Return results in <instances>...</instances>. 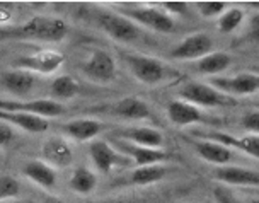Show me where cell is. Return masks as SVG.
Masks as SVG:
<instances>
[{"label":"cell","mask_w":259,"mask_h":203,"mask_svg":"<svg viewBox=\"0 0 259 203\" xmlns=\"http://www.w3.org/2000/svg\"><path fill=\"white\" fill-rule=\"evenodd\" d=\"M68 33L67 22L58 17L36 16L21 26H0V41L4 39H34L58 43Z\"/></svg>","instance_id":"obj_1"},{"label":"cell","mask_w":259,"mask_h":203,"mask_svg":"<svg viewBox=\"0 0 259 203\" xmlns=\"http://www.w3.org/2000/svg\"><path fill=\"white\" fill-rule=\"evenodd\" d=\"M183 101H188L193 106L200 108H227V106L235 104V101L230 96L224 94L219 89H215L210 84L203 82H188L179 91Z\"/></svg>","instance_id":"obj_2"},{"label":"cell","mask_w":259,"mask_h":203,"mask_svg":"<svg viewBox=\"0 0 259 203\" xmlns=\"http://www.w3.org/2000/svg\"><path fill=\"white\" fill-rule=\"evenodd\" d=\"M124 62H126L128 70L133 73V77H137L143 84L155 86L167 79L169 67L164 62H160L159 58L126 53L124 55Z\"/></svg>","instance_id":"obj_3"},{"label":"cell","mask_w":259,"mask_h":203,"mask_svg":"<svg viewBox=\"0 0 259 203\" xmlns=\"http://www.w3.org/2000/svg\"><path fill=\"white\" fill-rule=\"evenodd\" d=\"M123 12V16L132 19L135 24H143L160 33H170L176 24L172 16H169L167 12L149 6H124Z\"/></svg>","instance_id":"obj_4"},{"label":"cell","mask_w":259,"mask_h":203,"mask_svg":"<svg viewBox=\"0 0 259 203\" xmlns=\"http://www.w3.org/2000/svg\"><path fill=\"white\" fill-rule=\"evenodd\" d=\"M82 73L92 82L106 84V82L114 80V77H116V62L109 52L96 48L82 63Z\"/></svg>","instance_id":"obj_5"},{"label":"cell","mask_w":259,"mask_h":203,"mask_svg":"<svg viewBox=\"0 0 259 203\" xmlns=\"http://www.w3.org/2000/svg\"><path fill=\"white\" fill-rule=\"evenodd\" d=\"M99 26L106 34L111 36L116 41H123V43H130V41L137 39L140 36V29L132 19H128L123 14L114 12H104L99 16Z\"/></svg>","instance_id":"obj_6"},{"label":"cell","mask_w":259,"mask_h":203,"mask_svg":"<svg viewBox=\"0 0 259 203\" xmlns=\"http://www.w3.org/2000/svg\"><path fill=\"white\" fill-rule=\"evenodd\" d=\"M63 62H65L63 53L57 52V50H39V52L32 55H26V57L17 58L16 65L27 72L50 75V73L57 72L63 65Z\"/></svg>","instance_id":"obj_7"},{"label":"cell","mask_w":259,"mask_h":203,"mask_svg":"<svg viewBox=\"0 0 259 203\" xmlns=\"http://www.w3.org/2000/svg\"><path fill=\"white\" fill-rule=\"evenodd\" d=\"M89 155H91V160H92V164H94V168L103 174H108L114 168H119V166L132 163L126 155L118 152L106 140L92 142L89 147Z\"/></svg>","instance_id":"obj_8"},{"label":"cell","mask_w":259,"mask_h":203,"mask_svg":"<svg viewBox=\"0 0 259 203\" xmlns=\"http://www.w3.org/2000/svg\"><path fill=\"white\" fill-rule=\"evenodd\" d=\"M0 109H2V111L31 113V114H38V116H43V118L60 116V114L63 113L62 103L53 101V99H34V101H29V103H24V101L0 99Z\"/></svg>","instance_id":"obj_9"},{"label":"cell","mask_w":259,"mask_h":203,"mask_svg":"<svg viewBox=\"0 0 259 203\" xmlns=\"http://www.w3.org/2000/svg\"><path fill=\"white\" fill-rule=\"evenodd\" d=\"M201 138L213 140L219 144L225 145L227 149H237L251 157L259 159V135H244V137H234L230 133L219 132V130H205L200 132Z\"/></svg>","instance_id":"obj_10"},{"label":"cell","mask_w":259,"mask_h":203,"mask_svg":"<svg viewBox=\"0 0 259 203\" xmlns=\"http://www.w3.org/2000/svg\"><path fill=\"white\" fill-rule=\"evenodd\" d=\"M113 145L116 147L118 152L126 155L132 163H135L138 168H140V166L164 163V160L169 157V155L160 149H149V147H142V145L132 144V142L121 140V138H113Z\"/></svg>","instance_id":"obj_11"},{"label":"cell","mask_w":259,"mask_h":203,"mask_svg":"<svg viewBox=\"0 0 259 203\" xmlns=\"http://www.w3.org/2000/svg\"><path fill=\"white\" fill-rule=\"evenodd\" d=\"M213 50V39L205 33H196L186 36L181 43L170 52V57L176 60H200Z\"/></svg>","instance_id":"obj_12"},{"label":"cell","mask_w":259,"mask_h":203,"mask_svg":"<svg viewBox=\"0 0 259 203\" xmlns=\"http://www.w3.org/2000/svg\"><path fill=\"white\" fill-rule=\"evenodd\" d=\"M211 86L227 96H249L259 91V75L257 73H239L230 79H213Z\"/></svg>","instance_id":"obj_13"},{"label":"cell","mask_w":259,"mask_h":203,"mask_svg":"<svg viewBox=\"0 0 259 203\" xmlns=\"http://www.w3.org/2000/svg\"><path fill=\"white\" fill-rule=\"evenodd\" d=\"M43 159L53 168H67L73 160L72 145L63 137H50L43 144Z\"/></svg>","instance_id":"obj_14"},{"label":"cell","mask_w":259,"mask_h":203,"mask_svg":"<svg viewBox=\"0 0 259 203\" xmlns=\"http://www.w3.org/2000/svg\"><path fill=\"white\" fill-rule=\"evenodd\" d=\"M116 138L121 140L132 142V144L149 147V149H160L164 145V135L150 127H128V128H119L116 132Z\"/></svg>","instance_id":"obj_15"},{"label":"cell","mask_w":259,"mask_h":203,"mask_svg":"<svg viewBox=\"0 0 259 203\" xmlns=\"http://www.w3.org/2000/svg\"><path fill=\"white\" fill-rule=\"evenodd\" d=\"M0 121H6L11 127H17L27 133H45L50 128L48 118L21 111H2L0 109Z\"/></svg>","instance_id":"obj_16"},{"label":"cell","mask_w":259,"mask_h":203,"mask_svg":"<svg viewBox=\"0 0 259 203\" xmlns=\"http://www.w3.org/2000/svg\"><path fill=\"white\" fill-rule=\"evenodd\" d=\"M215 179L232 184V186H257L259 188V171L235 168V166H220L215 171Z\"/></svg>","instance_id":"obj_17"},{"label":"cell","mask_w":259,"mask_h":203,"mask_svg":"<svg viewBox=\"0 0 259 203\" xmlns=\"http://www.w3.org/2000/svg\"><path fill=\"white\" fill-rule=\"evenodd\" d=\"M22 174L38 186L45 188V190H52V188L57 186V171L45 160H27L22 166Z\"/></svg>","instance_id":"obj_18"},{"label":"cell","mask_w":259,"mask_h":203,"mask_svg":"<svg viewBox=\"0 0 259 203\" xmlns=\"http://www.w3.org/2000/svg\"><path fill=\"white\" fill-rule=\"evenodd\" d=\"M167 118L176 127H189V125L203 121V113L200 108L193 106L188 101L176 99L167 106Z\"/></svg>","instance_id":"obj_19"},{"label":"cell","mask_w":259,"mask_h":203,"mask_svg":"<svg viewBox=\"0 0 259 203\" xmlns=\"http://www.w3.org/2000/svg\"><path fill=\"white\" fill-rule=\"evenodd\" d=\"M193 145V149L196 150V154L201 159L208 160V163L215 166H225L232 159V150L227 149L225 145L219 144L213 140H206V138H200V140H189Z\"/></svg>","instance_id":"obj_20"},{"label":"cell","mask_w":259,"mask_h":203,"mask_svg":"<svg viewBox=\"0 0 259 203\" xmlns=\"http://www.w3.org/2000/svg\"><path fill=\"white\" fill-rule=\"evenodd\" d=\"M36 84V77L32 75V72L22 70H9L2 75V86L6 87V91H9L11 94L16 96H26L34 89Z\"/></svg>","instance_id":"obj_21"},{"label":"cell","mask_w":259,"mask_h":203,"mask_svg":"<svg viewBox=\"0 0 259 203\" xmlns=\"http://www.w3.org/2000/svg\"><path fill=\"white\" fill-rule=\"evenodd\" d=\"M111 113L121 119H147L152 118L150 108L138 98H124L111 106Z\"/></svg>","instance_id":"obj_22"},{"label":"cell","mask_w":259,"mask_h":203,"mask_svg":"<svg viewBox=\"0 0 259 203\" xmlns=\"http://www.w3.org/2000/svg\"><path fill=\"white\" fill-rule=\"evenodd\" d=\"M101 128H103V125H101V121H97V119L78 118L63 125L62 130L65 132V135H68L70 138H75L78 142H87L92 140L96 135H99Z\"/></svg>","instance_id":"obj_23"},{"label":"cell","mask_w":259,"mask_h":203,"mask_svg":"<svg viewBox=\"0 0 259 203\" xmlns=\"http://www.w3.org/2000/svg\"><path fill=\"white\" fill-rule=\"evenodd\" d=\"M230 63H232L230 55H227L225 52H213L198 60L196 70L205 75H217V73L225 72L230 67Z\"/></svg>","instance_id":"obj_24"},{"label":"cell","mask_w":259,"mask_h":203,"mask_svg":"<svg viewBox=\"0 0 259 203\" xmlns=\"http://www.w3.org/2000/svg\"><path fill=\"white\" fill-rule=\"evenodd\" d=\"M167 176V168L160 164H150V166H140L130 174V183L143 186V184H152Z\"/></svg>","instance_id":"obj_25"},{"label":"cell","mask_w":259,"mask_h":203,"mask_svg":"<svg viewBox=\"0 0 259 203\" xmlns=\"http://www.w3.org/2000/svg\"><path fill=\"white\" fill-rule=\"evenodd\" d=\"M78 92H80V86H78V82L70 75H60L52 82V86H50V94H52L53 101L73 99Z\"/></svg>","instance_id":"obj_26"},{"label":"cell","mask_w":259,"mask_h":203,"mask_svg":"<svg viewBox=\"0 0 259 203\" xmlns=\"http://www.w3.org/2000/svg\"><path fill=\"white\" fill-rule=\"evenodd\" d=\"M97 184L96 174L87 168H77L72 173L70 178V188L78 195H89Z\"/></svg>","instance_id":"obj_27"},{"label":"cell","mask_w":259,"mask_h":203,"mask_svg":"<svg viewBox=\"0 0 259 203\" xmlns=\"http://www.w3.org/2000/svg\"><path fill=\"white\" fill-rule=\"evenodd\" d=\"M244 21V12L242 9H237V7H232L229 11H225L224 14L220 16L219 19V31L224 34H229L235 31L237 27L242 24Z\"/></svg>","instance_id":"obj_28"},{"label":"cell","mask_w":259,"mask_h":203,"mask_svg":"<svg viewBox=\"0 0 259 203\" xmlns=\"http://www.w3.org/2000/svg\"><path fill=\"white\" fill-rule=\"evenodd\" d=\"M21 193V184L14 176L2 174L0 176V201H6L9 198H16Z\"/></svg>","instance_id":"obj_29"},{"label":"cell","mask_w":259,"mask_h":203,"mask_svg":"<svg viewBox=\"0 0 259 203\" xmlns=\"http://www.w3.org/2000/svg\"><path fill=\"white\" fill-rule=\"evenodd\" d=\"M198 9V12L201 14L203 17L210 19V17H219L225 12L227 4L225 2H213V0H206V2H196L194 4Z\"/></svg>","instance_id":"obj_30"},{"label":"cell","mask_w":259,"mask_h":203,"mask_svg":"<svg viewBox=\"0 0 259 203\" xmlns=\"http://www.w3.org/2000/svg\"><path fill=\"white\" fill-rule=\"evenodd\" d=\"M162 11L170 14H178V16H186L189 12V4L188 2H162L160 4Z\"/></svg>","instance_id":"obj_31"},{"label":"cell","mask_w":259,"mask_h":203,"mask_svg":"<svg viewBox=\"0 0 259 203\" xmlns=\"http://www.w3.org/2000/svg\"><path fill=\"white\" fill-rule=\"evenodd\" d=\"M240 125H242L246 130L257 133L259 135V111H249L240 119Z\"/></svg>","instance_id":"obj_32"},{"label":"cell","mask_w":259,"mask_h":203,"mask_svg":"<svg viewBox=\"0 0 259 203\" xmlns=\"http://www.w3.org/2000/svg\"><path fill=\"white\" fill-rule=\"evenodd\" d=\"M16 137V132H14V127H11L6 121H0V147H6L14 140Z\"/></svg>","instance_id":"obj_33"},{"label":"cell","mask_w":259,"mask_h":203,"mask_svg":"<svg viewBox=\"0 0 259 203\" xmlns=\"http://www.w3.org/2000/svg\"><path fill=\"white\" fill-rule=\"evenodd\" d=\"M249 39L259 43V12H256L249 21Z\"/></svg>","instance_id":"obj_34"},{"label":"cell","mask_w":259,"mask_h":203,"mask_svg":"<svg viewBox=\"0 0 259 203\" xmlns=\"http://www.w3.org/2000/svg\"><path fill=\"white\" fill-rule=\"evenodd\" d=\"M45 203H63V201L60 200V198H57V196H50V198H46Z\"/></svg>","instance_id":"obj_35"},{"label":"cell","mask_w":259,"mask_h":203,"mask_svg":"<svg viewBox=\"0 0 259 203\" xmlns=\"http://www.w3.org/2000/svg\"><path fill=\"white\" fill-rule=\"evenodd\" d=\"M109 203H140L137 200H114V201H109Z\"/></svg>","instance_id":"obj_36"},{"label":"cell","mask_w":259,"mask_h":203,"mask_svg":"<svg viewBox=\"0 0 259 203\" xmlns=\"http://www.w3.org/2000/svg\"><path fill=\"white\" fill-rule=\"evenodd\" d=\"M247 6H249V7H252V9H256V11L259 12V2H249Z\"/></svg>","instance_id":"obj_37"},{"label":"cell","mask_w":259,"mask_h":203,"mask_svg":"<svg viewBox=\"0 0 259 203\" xmlns=\"http://www.w3.org/2000/svg\"><path fill=\"white\" fill-rule=\"evenodd\" d=\"M251 203H259V201H251Z\"/></svg>","instance_id":"obj_38"},{"label":"cell","mask_w":259,"mask_h":203,"mask_svg":"<svg viewBox=\"0 0 259 203\" xmlns=\"http://www.w3.org/2000/svg\"><path fill=\"white\" fill-rule=\"evenodd\" d=\"M0 203H6V201H0Z\"/></svg>","instance_id":"obj_39"}]
</instances>
